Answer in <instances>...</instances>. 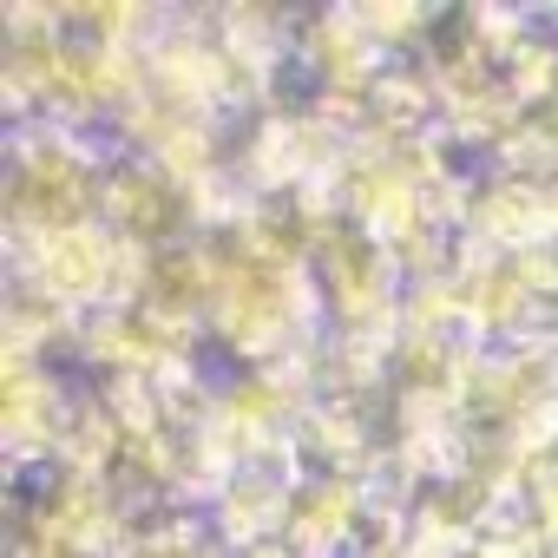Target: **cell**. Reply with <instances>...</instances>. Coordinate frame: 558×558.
<instances>
[]
</instances>
